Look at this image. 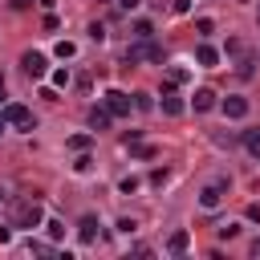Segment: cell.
<instances>
[{
  "mask_svg": "<svg viewBox=\"0 0 260 260\" xmlns=\"http://www.w3.org/2000/svg\"><path fill=\"white\" fill-rule=\"evenodd\" d=\"M102 102H106V110H110L114 118H126V114H130V98H126L122 89H106Z\"/></svg>",
  "mask_w": 260,
  "mask_h": 260,
  "instance_id": "obj_4",
  "label": "cell"
},
{
  "mask_svg": "<svg viewBox=\"0 0 260 260\" xmlns=\"http://www.w3.org/2000/svg\"><path fill=\"white\" fill-rule=\"evenodd\" d=\"M195 28L207 37V32H215V20H211V16H199V20H195Z\"/></svg>",
  "mask_w": 260,
  "mask_h": 260,
  "instance_id": "obj_19",
  "label": "cell"
},
{
  "mask_svg": "<svg viewBox=\"0 0 260 260\" xmlns=\"http://www.w3.org/2000/svg\"><path fill=\"white\" fill-rule=\"evenodd\" d=\"M187 77H191V73H187L183 65H171V69H167V81H162V89H175V85H183Z\"/></svg>",
  "mask_w": 260,
  "mask_h": 260,
  "instance_id": "obj_10",
  "label": "cell"
},
{
  "mask_svg": "<svg viewBox=\"0 0 260 260\" xmlns=\"http://www.w3.org/2000/svg\"><path fill=\"white\" fill-rule=\"evenodd\" d=\"M0 118H4L8 126H20V130H32V114H28V106H20V102H8V106L0 110Z\"/></svg>",
  "mask_w": 260,
  "mask_h": 260,
  "instance_id": "obj_3",
  "label": "cell"
},
{
  "mask_svg": "<svg viewBox=\"0 0 260 260\" xmlns=\"http://www.w3.org/2000/svg\"><path fill=\"white\" fill-rule=\"evenodd\" d=\"M65 85H69V69H57L53 73V89H65Z\"/></svg>",
  "mask_w": 260,
  "mask_h": 260,
  "instance_id": "obj_21",
  "label": "cell"
},
{
  "mask_svg": "<svg viewBox=\"0 0 260 260\" xmlns=\"http://www.w3.org/2000/svg\"><path fill=\"white\" fill-rule=\"evenodd\" d=\"M69 146H73V150H85V146H89V138H85V134H73V138H69Z\"/></svg>",
  "mask_w": 260,
  "mask_h": 260,
  "instance_id": "obj_23",
  "label": "cell"
},
{
  "mask_svg": "<svg viewBox=\"0 0 260 260\" xmlns=\"http://www.w3.org/2000/svg\"><path fill=\"white\" fill-rule=\"evenodd\" d=\"M195 61H199V65H207V69H211V65H215V61H219V49H211V45H199V49H195Z\"/></svg>",
  "mask_w": 260,
  "mask_h": 260,
  "instance_id": "obj_12",
  "label": "cell"
},
{
  "mask_svg": "<svg viewBox=\"0 0 260 260\" xmlns=\"http://www.w3.org/2000/svg\"><path fill=\"white\" fill-rule=\"evenodd\" d=\"M73 53H77V45H73V41H57V57H61V61H65V57H73Z\"/></svg>",
  "mask_w": 260,
  "mask_h": 260,
  "instance_id": "obj_18",
  "label": "cell"
},
{
  "mask_svg": "<svg viewBox=\"0 0 260 260\" xmlns=\"http://www.w3.org/2000/svg\"><path fill=\"white\" fill-rule=\"evenodd\" d=\"M191 106H195L199 114H207V110H215V93H211V89H195V98H191Z\"/></svg>",
  "mask_w": 260,
  "mask_h": 260,
  "instance_id": "obj_8",
  "label": "cell"
},
{
  "mask_svg": "<svg viewBox=\"0 0 260 260\" xmlns=\"http://www.w3.org/2000/svg\"><path fill=\"white\" fill-rule=\"evenodd\" d=\"M244 146H248V150L260 158V134H256V130H248V134H244Z\"/></svg>",
  "mask_w": 260,
  "mask_h": 260,
  "instance_id": "obj_17",
  "label": "cell"
},
{
  "mask_svg": "<svg viewBox=\"0 0 260 260\" xmlns=\"http://www.w3.org/2000/svg\"><path fill=\"white\" fill-rule=\"evenodd\" d=\"M45 232H49V240H61V236H65V228H61L57 219H49V223H45Z\"/></svg>",
  "mask_w": 260,
  "mask_h": 260,
  "instance_id": "obj_22",
  "label": "cell"
},
{
  "mask_svg": "<svg viewBox=\"0 0 260 260\" xmlns=\"http://www.w3.org/2000/svg\"><path fill=\"white\" fill-rule=\"evenodd\" d=\"M219 203H223V183H211V187L199 191V207H203V211H215Z\"/></svg>",
  "mask_w": 260,
  "mask_h": 260,
  "instance_id": "obj_6",
  "label": "cell"
},
{
  "mask_svg": "<svg viewBox=\"0 0 260 260\" xmlns=\"http://www.w3.org/2000/svg\"><path fill=\"white\" fill-rule=\"evenodd\" d=\"M77 236H81V244H93V240H98V219H93V215H85Z\"/></svg>",
  "mask_w": 260,
  "mask_h": 260,
  "instance_id": "obj_13",
  "label": "cell"
},
{
  "mask_svg": "<svg viewBox=\"0 0 260 260\" xmlns=\"http://www.w3.org/2000/svg\"><path fill=\"white\" fill-rule=\"evenodd\" d=\"M8 240H12V228H4V223H0V244H8Z\"/></svg>",
  "mask_w": 260,
  "mask_h": 260,
  "instance_id": "obj_27",
  "label": "cell"
},
{
  "mask_svg": "<svg viewBox=\"0 0 260 260\" xmlns=\"http://www.w3.org/2000/svg\"><path fill=\"white\" fill-rule=\"evenodd\" d=\"M126 150H130L134 158H154V146H146V142H130Z\"/></svg>",
  "mask_w": 260,
  "mask_h": 260,
  "instance_id": "obj_16",
  "label": "cell"
},
{
  "mask_svg": "<svg viewBox=\"0 0 260 260\" xmlns=\"http://www.w3.org/2000/svg\"><path fill=\"white\" fill-rule=\"evenodd\" d=\"M248 219H252V223H260V203H252V207H248Z\"/></svg>",
  "mask_w": 260,
  "mask_h": 260,
  "instance_id": "obj_25",
  "label": "cell"
},
{
  "mask_svg": "<svg viewBox=\"0 0 260 260\" xmlns=\"http://www.w3.org/2000/svg\"><path fill=\"white\" fill-rule=\"evenodd\" d=\"M126 61H130V65H134V61H162V45H154V41H138V45L126 49Z\"/></svg>",
  "mask_w": 260,
  "mask_h": 260,
  "instance_id": "obj_2",
  "label": "cell"
},
{
  "mask_svg": "<svg viewBox=\"0 0 260 260\" xmlns=\"http://www.w3.org/2000/svg\"><path fill=\"white\" fill-rule=\"evenodd\" d=\"M162 114H171V118H175V114H183V102H179L171 89H162Z\"/></svg>",
  "mask_w": 260,
  "mask_h": 260,
  "instance_id": "obj_14",
  "label": "cell"
},
{
  "mask_svg": "<svg viewBox=\"0 0 260 260\" xmlns=\"http://www.w3.org/2000/svg\"><path fill=\"white\" fill-rule=\"evenodd\" d=\"M4 199H8V195H4V187H0V203H4Z\"/></svg>",
  "mask_w": 260,
  "mask_h": 260,
  "instance_id": "obj_30",
  "label": "cell"
},
{
  "mask_svg": "<svg viewBox=\"0 0 260 260\" xmlns=\"http://www.w3.org/2000/svg\"><path fill=\"white\" fill-rule=\"evenodd\" d=\"M0 130H4V118H0Z\"/></svg>",
  "mask_w": 260,
  "mask_h": 260,
  "instance_id": "obj_32",
  "label": "cell"
},
{
  "mask_svg": "<svg viewBox=\"0 0 260 260\" xmlns=\"http://www.w3.org/2000/svg\"><path fill=\"white\" fill-rule=\"evenodd\" d=\"M223 114H228V118H244V114H248V102H244V98H223Z\"/></svg>",
  "mask_w": 260,
  "mask_h": 260,
  "instance_id": "obj_11",
  "label": "cell"
},
{
  "mask_svg": "<svg viewBox=\"0 0 260 260\" xmlns=\"http://www.w3.org/2000/svg\"><path fill=\"white\" fill-rule=\"evenodd\" d=\"M45 223V211H41V203L37 199H24V203H16L12 207V228H41Z\"/></svg>",
  "mask_w": 260,
  "mask_h": 260,
  "instance_id": "obj_1",
  "label": "cell"
},
{
  "mask_svg": "<svg viewBox=\"0 0 260 260\" xmlns=\"http://www.w3.org/2000/svg\"><path fill=\"white\" fill-rule=\"evenodd\" d=\"M110 122H114V114H110L106 106H93V110H89V126H93V130H106Z\"/></svg>",
  "mask_w": 260,
  "mask_h": 260,
  "instance_id": "obj_9",
  "label": "cell"
},
{
  "mask_svg": "<svg viewBox=\"0 0 260 260\" xmlns=\"http://www.w3.org/2000/svg\"><path fill=\"white\" fill-rule=\"evenodd\" d=\"M28 4H32V0H12V8H28Z\"/></svg>",
  "mask_w": 260,
  "mask_h": 260,
  "instance_id": "obj_28",
  "label": "cell"
},
{
  "mask_svg": "<svg viewBox=\"0 0 260 260\" xmlns=\"http://www.w3.org/2000/svg\"><path fill=\"white\" fill-rule=\"evenodd\" d=\"M154 37V24L150 20H134V41H150Z\"/></svg>",
  "mask_w": 260,
  "mask_h": 260,
  "instance_id": "obj_15",
  "label": "cell"
},
{
  "mask_svg": "<svg viewBox=\"0 0 260 260\" xmlns=\"http://www.w3.org/2000/svg\"><path fill=\"white\" fill-rule=\"evenodd\" d=\"M223 53H228V57H240V53H244V41H236V37H228V49H223Z\"/></svg>",
  "mask_w": 260,
  "mask_h": 260,
  "instance_id": "obj_20",
  "label": "cell"
},
{
  "mask_svg": "<svg viewBox=\"0 0 260 260\" xmlns=\"http://www.w3.org/2000/svg\"><path fill=\"white\" fill-rule=\"evenodd\" d=\"M20 69L37 81V77H45V69H49V61H45V53H24L20 57Z\"/></svg>",
  "mask_w": 260,
  "mask_h": 260,
  "instance_id": "obj_5",
  "label": "cell"
},
{
  "mask_svg": "<svg viewBox=\"0 0 260 260\" xmlns=\"http://www.w3.org/2000/svg\"><path fill=\"white\" fill-rule=\"evenodd\" d=\"M215 232H219V240H232L240 228H236V223H223V228H215Z\"/></svg>",
  "mask_w": 260,
  "mask_h": 260,
  "instance_id": "obj_24",
  "label": "cell"
},
{
  "mask_svg": "<svg viewBox=\"0 0 260 260\" xmlns=\"http://www.w3.org/2000/svg\"><path fill=\"white\" fill-rule=\"evenodd\" d=\"M187 244H191V236L179 228V232H171V240H167V252H171V256H183V252H187Z\"/></svg>",
  "mask_w": 260,
  "mask_h": 260,
  "instance_id": "obj_7",
  "label": "cell"
},
{
  "mask_svg": "<svg viewBox=\"0 0 260 260\" xmlns=\"http://www.w3.org/2000/svg\"><path fill=\"white\" fill-rule=\"evenodd\" d=\"M118 8H122V12H134V8H138V0H118Z\"/></svg>",
  "mask_w": 260,
  "mask_h": 260,
  "instance_id": "obj_26",
  "label": "cell"
},
{
  "mask_svg": "<svg viewBox=\"0 0 260 260\" xmlns=\"http://www.w3.org/2000/svg\"><path fill=\"white\" fill-rule=\"evenodd\" d=\"M0 98H4V77H0Z\"/></svg>",
  "mask_w": 260,
  "mask_h": 260,
  "instance_id": "obj_31",
  "label": "cell"
},
{
  "mask_svg": "<svg viewBox=\"0 0 260 260\" xmlns=\"http://www.w3.org/2000/svg\"><path fill=\"white\" fill-rule=\"evenodd\" d=\"M252 252H256V256H260V240H256V244H252Z\"/></svg>",
  "mask_w": 260,
  "mask_h": 260,
  "instance_id": "obj_29",
  "label": "cell"
}]
</instances>
